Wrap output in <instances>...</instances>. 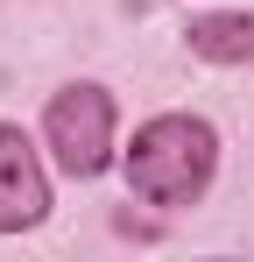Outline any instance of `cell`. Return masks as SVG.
Returning a JSON list of instances; mask_svg holds the SVG:
<instances>
[{
    "instance_id": "6da1fadb",
    "label": "cell",
    "mask_w": 254,
    "mask_h": 262,
    "mask_svg": "<svg viewBox=\"0 0 254 262\" xmlns=\"http://www.w3.org/2000/svg\"><path fill=\"white\" fill-rule=\"evenodd\" d=\"M212 156H219V142H212L205 121L163 114V121H148V128L134 135V149H127V191L148 199V206H191L212 184Z\"/></svg>"
},
{
    "instance_id": "3957f363",
    "label": "cell",
    "mask_w": 254,
    "mask_h": 262,
    "mask_svg": "<svg viewBox=\"0 0 254 262\" xmlns=\"http://www.w3.org/2000/svg\"><path fill=\"white\" fill-rule=\"evenodd\" d=\"M49 213V177L21 128H0V234H21Z\"/></svg>"
},
{
    "instance_id": "277c9868",
    "label": "cell",
    "mask_w": 254,
    "mask_h": 262,
    "mask_svg": "<svg viewBox=\"0 0 254 262\" xmlns=\"http://www.w3.org/2000/svg\"><path fill=\"white\" fill-rule=\"evenodd\" d=\"M191 50L212 64H247L254 57V14H205L191 21Z\"/></svg>"
},
{
    "instance_id": "7a4b0ae2",
    "label": "cell",
    "mask_w": 254,
    "mask_h": 262,
    "mask_svg": "<svg viewBox=\"0 0 254 262\" xmlns=\"http://www.w3.org/2000/svg\"><path fill=\"white\" fill-rule=\"evenodd\" d=\"M42 135H49V149H57V163L71 177H99L106 170V156H113V99L99 85H71L49 99V114H42Z\"/></svg>"
}]
</instances>
